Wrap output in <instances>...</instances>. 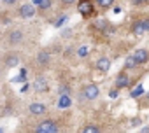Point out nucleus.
I'll return each mask as SVG.
<instances>
[{
	"instance_id": "f257e3e1",
	"label": "nucleus",
	"mask_w": 149,
	"mask_h": 133,
	"mask_svg": "<svg viewBox=\"0 0 149 133\" xmlns=\"http://www.w3.org/2000/svg\"><path fill=\"white\" fill-rule=\"evenodd\" d=\"M77 12L88 19L97 14V2L95 0H77Z\"/></svg>"
},
{
	"instance_id": "f03ea898",
	"label": "nucleus",
	"mask_w": 149,
	"mask_h": 133,
	"mask_svg": "<svg viewBox=\"0 0 149 133\" xmlns=\"http://www.w3.org/2000/svg\"><path fill=\"white\" fill-rule=\"evenodd\" d=\"M132 81H133V79L130 77L128 70H121V72H118V76L114 77V88H118V89H132V86H133Z\"/></svg>"
},
{
	"instance_id": "7ed1b4c3",
	"label": "nucleus",
	"mask_w": 149,
	"mask_h": 133,
	"mask_svg": "<svg viewBox=\"0 0 149 133\" xmlns=\"http://www.w3.org/2000/svg\"><path fill=\"white\" fill-rule=\"evenodd\" d=\"M35 133H60V130H58L56 121H53V119H44V121H40L39 126L35 128Z\"/></svg>"
},
{
	"instance_id": "20e7f679",
	"label": "nucleus",
	"mask_w": 149,
	"mask_h": 133,
	"mask_svg": "<svg viewBox=\"0 0 149 133\" xmlns=\"http://www.w3.org/2000/svg\"><path fill=\"white\" fill-rule=\"evenodd\" d=\"M98 96H100V88H98L95 82H90V84H86V86L83 88V98H84V100L93 102V100H97Z\"/></svg>"
},
{
	"instance_id": "39448f33",
	"label": "nucleus",
	"mask_w": 149,
	"mask_h": 133,
	"mask_svg": "<svg viewBox=\"0 0 149 133\" xmlns=\"http://www.w3.org/2000/svg\"><path fill=\"white\" fill-rule=\"evenodd\" d=\"M132 54H133V58L137 60L139 66H140V65H147V63H149V49H146V47H137Z\"/></svg>"
},
{
	"instance_id": "423d86ee",
	"label": "nucleus",
	"mask_w": 149,
	"mask_h": 133,
	"mask_svg": "<svg viewBox=\"0 0 149 133\" xmlns=\"http://www.w3.org/2000/svg\"><path fill=\"white\" fill-rule=\"evenodd\" d=\"M130 32H132L135 37H142L144 33H147V32H146V26H144V19H142V18L133 19L132 25H130Z\"/></svg>"
},
{
	"instance_id": "0eeeda50",
	"label": "nucleus",
	"mask_w": 149,
	"mask_h": 133,
	"mask_svg": "<svg viewBox=\"0 0 149 133\" xmlns=\"http://www.w3.org/2000/svg\"><path fill=\"white\" fill-rule=\"evenodd\" d=\"M95 66H97V70H98V72L107 74V72L111 70V58H107V56H100V58L97 60Z\"/></svg>"
},
{
	"instance_id": "6e6552de",
	"label": "nucleus",
	"mask_w": 149,
	"mask_h": 133,
	"mask_svg": "<svg viewBox=\"0 0 149 133\" xmlns=\"http://www.w3.org/2000/svg\"><path fill=\"white\" fill-rule=\"evenodd\" d=\"M28 110H30L32 116H44V114L47 112V107H46V103H42V102H33V103H30Z\"/></svg>"
},
{
	"instance_id": "1a4fd4ad",
	"label": "nucleus",
	"mask_w": 149,
	"mask_h": 133,
	"mask_svg": "<svg viewBox=\"0 0 149 133\" xmlns=\"http://www.w3.org/2000/svg\"><path fill=\"white\" fill-rule=\"evenodd\" d=\"M37 11H39V9H35L33 4H25V6H21V7L18 9V14H19L21 18H32V16H35Z\"/></svg>"
},
{
	"instance_id": "9d476101",
	"label": "nucleus",
	"mask_w": 149,
	"mask_h": 133,
	"mask_svg": "<svg viewBox=\"0 0 149 133\" xmlns=\"http://www.w3.org/2000/svg\"><path fill=\"white\" fill-rule=\"evenodd\" d=\"M33 89L37 91V93H46L47 89H49V84H47V81H46V77H37L35 81H33Z\"/></svg>"
},
{
	"instance_id": "9b49d317",
	"label": "nucleus",
	"mask_w": 149,
	"mask_h": 133,
	"mask_svg": "<svg viewBox=\"0 0 149 133\" xmlns=\"http://www.w3.org/2000/svg\"><path fill=\"white\" fill-rule=\"evenodd\" d=\"M4 65L7 66V69H16V66H19V56L14 54V53L7 54L6 60H4Z\"/></svg>"
},
{
	"instance_id": "f8f14e48",
	"label": "nucleus",
	"mask_w": 149,
	"mask_h": 133,
	"mask_svg": "<svg viewBox=\"0 0 149 133\" xmlns=\"http://www.w3.org/2000/svg\"><path fill=\"white\" fill-rule=\"evenodd\" d=\"M7 40H9L11 46L21 44V42H23V32H21V30H13V32L9 33V37H7Z\"/></svg>"
},
{
	"instance_id": "ddd939ff",
	"label": "nucleus",
	"mask_w": 149,
	"mask_h": 133,
	"mask_svg": "<svg viewBox=\"0 0 149 133\" xmlns=\"http://www.w3.org/2000/svg\"><path fill=\"white\" fill-rule=\"evenodd\" d=\"M139 66V63H137V60L133 58V54H128L126 58H125V63H123V70H135Z\"/></svg>"
},
{
	"instance_id": "4468645a",
	"label": "nucleus",
	"mask_w": 149,
	"mask_h": 133,
	"mask_svg": "<svg viewBox=\"0 0 149 133\" xmlns=\"http://www.w3.org/2000/svg\"><path fill=\"white\" fill-rule=\"evenodd\" d=\"M70 105H72L70 95H60V98H58V109H68Z\"/></svg>"
},
{
	"instance_id": "2eb2a0df",
	"label": "nucleus",
	"mask_w": 149,
	"mask_h": 133,
	"mask_svg": "<svg viewBox=\"0 0 149 133\" xmlns=\"http://www.w3.org/2000/svg\"><path fill=\"white\" fill-rule=\"evenodd\" d=\"M49 61H51V53H47V51L37 53V63L39 65H47Z\"/></svg>"
},
{
	"instance_id": "dca6fc26",
	"label": "nucleus",
	"mask_w": 149,
	"mask_h": 133,
	"mask_svg": "<svg viewBox=\"0 0 149 133\" xmlns=\"http://www.w3.org/2000/svg\"><path fill=\"white\" fill-rule=\"evenodd\" d=\"M144 95H146V89H144L142 84H137V86L130 91V98H133V100H137V98H140V96H144Z\"/></svg>"
},
{
	"instance_id": "f3484780",
	"label": "nucleus",
	"mask_w": 149,
	"mask_h": 133,
	"mask_svg": "<svg viewBox=\"0 0 149 133\" xmlns=\"http://www.w3.org/2000/svg\"><path fill=\"white\" fill-rule=\"evenodd\" d=\"M95 2H97V6H98L102 11H107V9H111V7H114L116 0H95Z\"/></svg>"
},
{
	"instance_id": "a211bd4d",
	"label": "nucleus",
	"mask_w": 149,
	"mask_h": 133,
	"mask_svg": "<svg viewBox=\"0 0 149 133\" xmlns=\"http://www.w3.org/2000/svg\"><path fill=\"white\" fill-rule=\"evenodd\" d=\"M109 25H111V23H109L107 19H97V21H95V28H97L98 32H102V33L107 30V26H109Z\"/></svg>"
},
{
	"instance_id": "6ab92c4d",
	"label": "nucleus",
	"mask_w": 149,
	"mask_h": 133,
	"mask_svg": "<svg viewBox=\"0 0 149 133\" xmlns=\"http://www.w3.org/2000/svg\"><path fill=\"white\" fill-rule=\"evenodd\" d=\"M11 82H26V69H19V76H16V77H13L11 79Z\"/></svg>"
},
{
	"instance_id": "aec40b11",
	"label": "nucleus",
	"mask_w": 149,
	"mask_h": 133,
	"mask_svg": "<svg viewBox=\"0 0 149 133\" xmlns=\"http://www.w3.org/2000/svg\"><path fill=\"white\" fill-rule=\"evenodd\" d=\"M67 21H68V16H67V14H61V16H60V18L53 23V26H54V28H61Z\"/></svg>"
},
{
	"instance_id": "412c9836",
	"label": "nucleus",
	"mask_w": 149,
	"mask_h": 133,
	"mask_svg": "<svg viewBox=\"0 0 149 133\" xmlns=\"http://www.w3.org/2000/svg\"><path fill=\"white\" fill-rule=\"evenodd\" d=\"M81 133H100V128L97 124H86Z\"/></svg>"
},
{
	"instance_id": "4be33fe9",
	"label": "nucleus",
	"mask_w": 149,
	"mask_h": 133,
	"mask_svg": "<svg viewBox=\"0 0 149 133\" xmlns=\"http://www.w3.org/2000/svg\"><path fill=\"white\" fill-rule=\"evenodd\" d=\"M88 54H90V47L88 46H81L77 49V56L79 58H88Z\"/></svg>"
},
{
	"instance_id": "5701e85b",
	"label": "nucleus",
	"mask_w": 149,
	"mask_h": 133,
	"mask_svg": "<svg viewBox=\"0 0 149 133\" xmlns=\"http://www.w3.org/2000/svg\"><path fill=\"white\" fill-rule=\"evenodd\" d=\"M119 91H121V89H118V88H114V86H112V88L109 89V98H112V100H116V98L119 96Z\"/></svg>"
},
{
	"instance_id": "b1692460",
	"label": "nucleus",
	"mask_w": 149,
	"mask_h": 133,
	"mask_svg": "<svg viewBox=\"0 0 149 133\" xmlns=\"http://www.w3.org/2000/svg\"><path fill=\"white\" fill-rule=\"evenodd\" d=\"M51 4H53L51 0H42V4H40V6H39L37 9H39V11H47V9L51 7Z\"/></svg>"
},
{
	"instance_id": "393cba45",
	"label": "nucleus",
	"mask_w": 149,
	"mask_h": 133,
	"mask_svg": "<svg viewBox=\"0 0 149 133\" xmlns=\"http://www.w3.org/2000/svg\"><path fill=\"white\" fill-rule=\"evenodd\" d=\"M128 2H130L133 7H144V6H147L146 0H128Z\"/></svg>"
},
{
	"instance_id": "a878e982",
	"label": "nucleus",
	"mask_w": 149,
	"mask_h": 133,
	"mask_svg": "<svg viewBox=\"0 0 149 133\" xmlns=\"http://www.w3.org/2000/svg\"><path fill=\"white\" fill-rule=\"evenodd\" d=\"M60 95H70V86L61 84V86H60Z\"/></svg>"
},
{
	"instance_id": "bb28decb",
	"label": "nucleus",
	"mask_w": 149,
	"mask_h": 133,
	"mask_svg": "<svg viewBox=\"0 0 149 133\" xmlns=\"http://www.w3.org/2000/svg\"><path fill=\"white\" fill-rule=\"evenodd\" d=\"M112 33H116V26H114V25H109L107 30L104 32V35H112Z\"/></svg>"
},
{
	"instance_id": "cd10ccee",
	"label": "nucleus",
	"mask_w": 149,
	"mask_h": 133,
	"mask_svg": "<svg viewBox=\"0 0 149 133\" xmlns=\"http://www.w3.org/2000/svg\"><path fill=\"white\" fill-rule=\"evenodd\" d=\"M60 2H61L65 7H68V6H72V4H77V0H60Z\"/></svg>"
},
{
	"instance_id": "c85d7f7f",
	"label": "nucleus",
	"mask_w": 149,
	"mask_h": 133,
	"mask_svg": "<svg viewBox=\"0 0 149 133\" xmlns=\"http://www.w3.org/2000/svg\"><path fill=\"white\" fill-rule=\"evenodd\" d=\"M139 124H140V119H139V117L132 119V123H130V126H132V128H135V126H139Z\"/></svg>"
},
{
	"instance_id": "c756f323",
	"label": "nucleus",
	"mask_w": 149,
	"mask_h": 133,
	"mask_svg": "<svg viewBox=\"0 0 149 133\" xmlns=\"http://www.w3.org/2000/svg\"><path fill=\"white\" fill-rule=\"evenodd\" d=\"M144 26H146V32H149V16H144Z\"/></svg>"
},
{
	"instance_id": "7c9ffc66",
	"label": "nucleus",
	"mask_w": 149,
	"mask_h": 133,
	"mask_svg": "<svg viewBox=\"0 0 149 133\" xmlns=\"http://www.w3.org/2000/svg\"><path fill=\"white\" fill-rule=\"evenodd\" d=\"M2 2H4L6 6H14V4L18 2V0H2Z\"/></svg>"
},
{
	"instance_id": "2f4dec72",
	"label": "nucleus",
	"mask_w": 149,
	"mask_h": 133,
	"mask_svg": "<svg viewBox=\"0 0 149 133\" xmlns=\"http://www.w3.org/2000/svg\"><path fill=\"white\" fill-rule=\"evenodd\" d=\"M139 133H149V124H146V126H142Z\"/></svg>"
},
{
	"instance_id": "473e14b6",
	"label": "nucleus",
	"mask_w": 149,
	"mask_h": 133,
	"mask_svg": "<svg viewBox=\"0 0 149 133\" xmlns=\"http://www.w3.org/2000/svg\"><path fill=\"white\" fill-rule=\"evenodd\" d=\"M32 2H33V6H37V7H39V6L42 4V0H32Z\"/></svg>"
},
{
	"instance_id": "72a5a7b5",
	"label": "nucleus",
	"mask_w": 149,
	"mask_h": 133,
	"mask_svg": "<svg viewBox=\"0 0 149 133\" xmlns=\"http://www.w3.org/2000/svg\"><path fill=\"white\" fill-rule=\"evenodd\" d=\"M26 89H28V84H26V82H25V84H23V88H21V93H25V91H26Z\"/></svg>"
},
{
	"instance_id": "f704fd0d",
	"label": "nucleus",
	"mask_w": 149,
	"mask_h": 133,
	"mask_svg": "<svg viewBox=\"0 0 149 133\" xmlns=\"http://www.w3.org/2000/svg\"><path fill=\"white\" fill-rule=\"evenodd\" d=\"M114 12H116V14H119V12H121V7H118V6H116V7H114Z\"/></svg>"
},
{
	"instance_id": "c9c22d12",
	"label": "nucleus",
	"mask_w": 149,
	"mask_h": 133,
	"mask_svg": "<svg viewBox=\"0 0 149 133\" xmlns=\"http://www.w3.org/2000/svg\"><path fill=\"white\" fill-rule=\"evenodd\" d=\"M144 98H146V100L149 102V93H146V95H144Z\"/></svg>"
},
{
	"instance_id": "e433bc0d",
	"label": "nucleus",
	"mask_w": 149,
	"mask_h": 133,
	"mask_svg": "<svg viewBox=\"0 0 149 133\" xmlns=\"http://www.w3.org/2000/svg\"><path fill=\"white\" fill-rule=\"evenodd\" d=\"M0 133H4V128H2V126H0Z\"/></svg>"
},
{
	"instance_id": "4c0bfd02",
	"label": "nucleus",
	"mask_w": 149,
	"mask_h": 133,
	"mask_svg": "<svg viewBox=\"0 0 149 133\" xmlns=\"http://www.w3.org/2000/svg\"><path fill=\"white\" fill-rule=\"evenodd\" d=\"M0 76H2V70H0Z\"/></svg>"
},
{
	"instance_id": "58836bf2",
	"label": "nucleus",
	"mask_w": 149,
	"mask_h": 133,
	"mask_svg": "<svg viewBox=\"0 0 149 133\" xmlns=\"http://www.w3.org/2000/svg\"><path fill=\"white\" fill-rule=\"evenodd\" d=\"M146 2H147V4H149V0H146Z\"/></svg>"
}]
</instances>
